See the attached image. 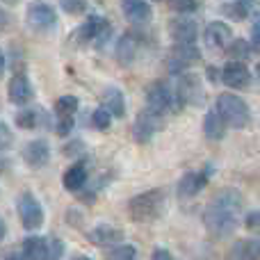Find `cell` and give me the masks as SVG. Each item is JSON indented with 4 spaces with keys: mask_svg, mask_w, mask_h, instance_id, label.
I'll use <instances>...</instances> for the list:
<instances>
[{
    "mask_svg": "<svg viewBox=\"0 0 260 260\" xmlns=\"http://www.w3.org/2000/svg\"><path fill=\"white\" fill-rule=\"evenodd\" d=\"M244 212V197L238 189H221L215 199L206 206L203 224L212 238H231L240 226Z\"/></svg>",
    "mask_w": 260,
    "mask_h": 260,
    "instance_id": "1",
    "label": "cell"
},
{
    "mask_svg": "<svg viewBox=\"0 0 260 260\" xmlns=\"http://www.w3.org/2000/svg\"><path fill=\"white\" fill-rule=\"evenodd\" d=\"M165 192L162 189H148V192H142L137 197H133L128 201V215L133 221H139V224H146V221H155L157 217L165 210Z\"/></svg>",
    "mask_w": 260,
    "mask_h": 260,
    "instance_id": "2",
    "label": "cell"
},
{
    "mask_svg": "<svg viewBox=\"0 0 260 260\" xmlns=\"http://www.w3.org/2000/svg\"><path fill=\"white\" fill-rule=\"evenodd\" d=\"M215 108L231 128H244V126H249V121H251L249 105L244 103L242 99H238L235 94H219L217 96Z\"/></svg>",
    "mask_w": 260,
    "mask_h": 260,
    "instance_id": "3",
    "label": "cell"
},
{
    "mask_svg": "<svg viewBox=\"0 0 260 260\" xmlns=\"http://www.w3.org/2000/svg\"><path fill=\"white\" fill-rule=\"evenodd\" d=\"M146 105L151 110H155V112L167 114V112H178L185 103L180 101L178 91L174 94V91H171V87L167 85V82L157 80V82H153V85L146 89Z\"/></svg>",
    "mask_w": 260,
    "mask_h": 260,
    "instance_id": "4",
    "label": "cell"
},
{
    "mask_svg": "<svg viewBox=\"0 0 260 260\" xmlns=\"http://www.w3.org/2000/svg\"><path fill=\"white\" fill-rule=\"evenodd\" d=\"M25 23L37 32H50L57 27V12L44 0H32L25 9Z\"/></svg>",
    "mask_w": 260,
    "mask_h": 260,
    "instance_id": "5",
    "label": "cell"
},
{
    "mask_svg": "<svg viewBox=\"0 0 260 260\" xmlns=\"http://www.w3.org/2000/svg\"><path fill=\"white\" fill-rule=\"evenodd\" d=\"M110 35H112V25L108 23V18L99 16V14H91L76 32L78 41H82V44H96V46H103L110 39Z\"/></svg>",
    "mask_w": 260,
    "mask_h": 260,
    "instance_id": "6",
    "label": "cell"
},
{
    "mask_svg": "<svg viewBox=\"0 0 260 260\" xmlns=\"http://www.w3.org/2000/svg\"><path fill=\"white\" fill-rule=\"evenodd\" d=\"M162 117L165 114L155 112V110H151L146 105V110H142V112L137 114V119H135L133 123V137L137 144H148L153 139V135L157 133L162 126H165V121H162Z\"/></svg>",
    "mask_w": 260,
    "mask_h": 260,
    "instance_id": "7",
    "label": "cell"
},
{
    "mask_svg": "<svg viewBox=\"0 0 260 260\" xmlns=\"http://www.w3.org/2000/svg\"><path fill=\"white\" fill-rule=\"evenodd\" d=\"M201 59V50L194 46V41L189 44H174V48L169 50V57H167V67L171 73H183L187 67H192L194 62Z\"/></svg>",
    "mask_w": 260,
    "mask_h": 260,
    "instance_id": "8",
    "label": "cell"
},
{
    "mask_svg": "<svg viewBox=\"0 0 260 260\" xmlns=\"http://www.w3.org/2000/svg\"><path fill=\"white\" fill-rule=\"evenodd\" d=\"M16 208H18V217H21L23 229L35 231L44 224V208H41V203L35 199V194H30V192L21 194Z\"/></svg>",
    "mask_w": 260,
    "mask_h": 260,
    "instance_id": "9",
    "label": "cell"
},
{
    "mask_svg": "<svg viewBox=\"0 0 260 260\" xmlns=\"http://www.w3.org/2000/svg\"><path fill=\"white\" fill-rule=\"evenodd\" d=\"M176 91H178L180 101L185 105H201L203 103V85L201 78L194 73H178V82H176Z\"/></svg>",
    "mask_w": 260,
    "mask_h": 260,
    "instance_id": "10",
    "label": "cell"
},
{
    "mask_svg": "<svg viewBox=\"0 0 260 260\" xmlns=\"http://www.w3.org/2000/svg\"><path fill=\"white\" fill-rule=\"evenodd\" d=\"M212 176V165H206L201 171H187L183 178L178 180V197L180 199H192L208 185Z\"/></svg>",
    "mask_w": 260,
    "mask_h": 260,
    "instance_id": "11",
    "label": "cell"
},
{
    "mask_svg": "<svg viewBox=\"0 0 260 260\" xmlns=\"http://www.w3.org/2000/svg\"><path fill=\"white\" fill-rule=\"evenodd\" d=\"M221 82L231 89H247L251 85V71L242 59H231L224 69H221Z\"/></svg>",
    "mask_w": 260,
    "mask_h": 260,
    "instance_id": "12",
    "label": "cell"
},
{
    "mask_svg": "<svg viewBox=\"0 0 260 260\" xmlns=\"http://www.w3.org/2000/svg\"><path fill=\"white\" fill-rule=\"evenodd\" d=\"M203 39H206V44L210 46L212 50H226L231 46V41H233V32H231V27L226 25V23L212 21L206 25Z\"/></svg>",
    "mask_w": 260,
    "mask_h": 260,
    "instance_id": "13",
    "label": "cell"
},
{
    "mask_svg": "<svg viewBox=\"0 0 260 260\" xmlns=\"http://www.w3.org/2000/svg\"><path fill=\"white\" fill-rule=\"evenodd\" d=\"M23 160H25L27 167L32 169H39V167H46L50 160V146L46 139H32L23 146Z\"/></svg>",
    "mask_w": 260,
    "mask_h": 260,
    "instance_id": "14",
    "label": "cell"
},
{
    "mask_svg": "<svg viewBox=\"0 0 260 260\" xmlns=\"http://www.w3.org/2000/svg\"><path fill=\"white\" fill-rule=\"evenodd\" d=\"M87 240H89L94 247H117V244L123 242V231L117 229V226H110V224H101L96 226L94 231L87 233Z\"/></svg>",
    "mask_w": 260,
    "mask_h": 260,
    "instance_id": "15",
    "label": "cell"
},
{
    "mask_svg": "<svg viewBox=\"0 0 260 260\" xmlns=\"http://www.w3.org/2000/svg\"><path fill=\"white\" fill-rule=\"evenodd\" d=\"M121 12L133 25H146L153 18V9L146 0H121Z\"/></svg>",
    "mask_w": 260,
    "mask_h": 260,
    "instance_id": "16",
    "label": "cell"
},
{
    "mask_svg": "<svg viewBox=\"0 0 260 260\" xmlns=\"http://www.w3.org/2000/svg\"><path fill=\"white\" fill-rule=\"evenodd\" d=\"M9 101L14 105H27L35 96V89H32L30 80H27L25 73H14V78L9 80Z\"/></svg>",
    "mask_w": 260,
    "mask_h": 260,
    "instance_id": "17",
    "label": "cell"
},
{
    "mask_svg": "<svg viewBox=\"0 0 260 260\" xmlns=\"http://www.w3.org/2000/svg\"><path fill=\"white\" fill-rule=\"evenodd\" d=\"M169 35L174 39V44H189L197 41V23L192 18H174L169 23Z\"/></svg>",
    "mask_w": 260,
    "mask_h": 260,
    "instance_id": "18",
    "label": "cell"
},
{
    "mask_svg": "<svg viewBox=\"0 0 260 260\" xmlns=\"http://www.w3.org/2000/svg\"><path fill=\"white\" fill-rule=\"evenodd\" d=\"M87 180H89V171H87L85 162L71 165L62 176V185L69 189V192H80V189H85Z\"/></svg>",
    "mask_w": 260,
    "mask_h": 260,
    "instance_id": "19",
    "label": "cell"
},
{
    "mask_svg": "<svg viewBox=\"0 0 260 260\" xmlns=\"http://www.w3.org/2000/svg\"><path fill=\"white\" fill-rule=\"evenodd\" d=\"M21 258L23 260H48V238L30 235L21 244Z\"/></svg>",
    "mask_w": 260,
    "mask_h": 260,
    "instance_id": "20",
    "label": "cell"
},
{
    "mask_svg": "<svg viewBox=\"0 0 260 260\" xmlns=\"http://www.w3.org/2000/svg\"><path fill=\"white\" fill-rule=\"evenodd\" d=\"M226 126H229V123H226L224 117L217 112V108L210 110V112L203 117V133H206V137L212 139V142H219V139H224Z\"/></svg>",
    "mask_w": 260,
    "mask_h": 260,
    "instance_id": "21",
    "label": "cell"
},
{
    "mask_svg": "<svg viewBox=\"0 0 260 260\" xmlns=\"http://www.w3.org/2000/svg\"><path fill=\"white\" fill-rule=\"evenodd\" d=\"M103 103L114 114V119H121L126 114V99H123V91L119 87H108L103 91Z\"/></svg>",
    "mask_w": 260,
    "mask_h": 260,
    "instance_id": "22",
    "label": "cell"
},
{
    "mask_svg": "<svg viewBox=\"0 0 260 260\" xmlns=\"http://www.w3.org/2000/svg\"><path fill=\"white\" fill-rule=\"evenodd\" d=\"M137 48H139V41L135 39L133 35H123L121 39L117 41V48H114V55L121 64H130L135 57H137Z\"/></svg>",
    "mask_w": 260,
    "mask_h": 260,
    "instance_id": "23",
    "label": "cell"
},
{
    "mask_svg": "<svg viewBox=\"0 0 260 260\" xmlns=\"http://www.w3.org/2000/svg\"><path fill=\"white\" fill-rule=\"evenodd\" d=\"M231 258H260V238L253 240H238L229 251Z\"/></svg>",
    "mask_w": 260,
    "mask_h": 260,
    "instance_id": "24",
    "label": "cell"
},
{
    "mask_svg": "<svg viewBox=\"0 0 260 260\" xmlns=\"http://www.w3.org/2000/svg\"><path fill=\"white\" fill-rule=\"evenodd\" d=\"M44 121H46L44 112H41V110H35V108L21 110V112L16 114V126L23 128V130H35V128H39Z\"/></svg>",
    "mask_w": 260,
    "mask_h": 260,
    "instance_id": "25",
    "label": "cell"
},
{
    "mask_svg": "<svg viewBox=\"0 0 260 260\" xmlns=\"http://www.w3.org/2000/svg\"><path fill=\"white\" fill-rule=\"evenodd\" d=\"M251 0H238V3H226L221 5V12H224V16H229L231 21H244V18L249 16V12H251Z\"/></svg>",
    "mask_w": 260,
    "mask_h": 260,
    "instance_id": "26",
    "label": "cell"
},
{
    "mask_svg": "<svg viewBox=\"0 0 260 260\" xmlns=\"http://www.w3.org/2000/svg\"><path fill=\"white\" fill-rule=\"evenodd\" d=\"M78 108H80V101H78V96H59L57 101H55V114L57 117H73V114L78 112Z\"/></svg>",
    "mask_w": 260,
    "mask_h": 260,
    "instance_id": "27",
    "label": "cell"
},
{
    "mask_svg": "<svg viewBox=\"0 0 260 260\" xmlns=\"http://www.w3.org/2000/svg\"><path fill=\"white\" fill-rule=\"evenodd\" d=\"M112 117L114 114L103 105V108H96L94 112H91L89 121H91V126H94L96 130H108L110 126H112Z\"/></svg>",
    "mask_w": 260,
    "mask_h": 260,
    "instance_id": "28",
    "label": "cell"
},
{
    "mask_svg": "<svg viewBox=\"0 0 260 260\" xmlns=\"http://www.w3.org/2000/svg\"><path fill=\"white\" fill-rule=\"evenodd\" d=\"M251 48H253V46L247 44L244 39H233V41H231V46L226 48V53H229L231 59H242V62H244V59L249 57V53H251Z\"/></svg>",
    "mask_w": 260,
    "mask_h": 260,
    "instance_id": "29",
    "label": "cell"
},
{
    "mask_svg": "<svg viewBox=\"0 0 260 260\" xmlns=\"http://www.w3.org/2000/svg\"><path fill=\"white\" fill-rule=\"evenodd\" d=\"M108 258H112V260H133V258H137V251H135L133 244H117V247H112L108 251Z\"/></svg>",
    "mask_w": 260,
    "mask_h": 260,
    "instance_id": "30",
    "label": "cell"
},
{
    "mask_svg": "<svg viewBox=\"0 0 260 260\" xmlns=\"http://www.w3.org/2000/svg\"><path fill=\"white\" fill-rule=\"evenodd\" d=\"M59 7L67 14H71V16H78V14H82L87 9V0H59Z\"/></svg>",
    "mask_w": 260,
    "mask_h": 260,
    "instance_id": "31",
    "label": "cell"
},
{
    "mask_svg": "<svg viewBox=\"0 0 260 260\" xmlns=\"http://www.w3.org/2000/svg\"><path fill=\"white\" fill-rule=\"evenodd\" d=\"M169 7L174 12H180V14H187V12H194L199 7L197 0H169Z\"/></svg>",
    "mask_w": 260,
    "mask_h": 260,
    "instance_id": "32",
    "label": "cell"
},
{
    "mask_svg": "<svg viewBox=\"0 0 260 260\" xmlns=\"http://www.w3.org/2000/svg\"><path fill=\"white\" fill-rule=\"evenodd\" d=\"M64 256V242L59 238H48V260H57Z\"/></svg>",
    "mask_w": 260,
    "mask_h": 260,
    "instance_id": "33",
    "label": "cell"
},
{
    "mask_svg": "<svg viewBox=\"0 0 260 260\" xmlns=\"http://www.w3.org/2000/svg\"><path fill=\"white\" fill-rule=\"evenodd\" d=\"M59 121H57V126H55V130H57L59 135H71V128H73V117H57Z\"/></svg>",
    "mask_w": 260,
    "mask_h": 260,
    "instance_id": "34",
    "label": "cell"
},
{
    "mask_svg": "<svg viewBox=\"0 0 260 260\" xmlns=\"http://www.w3.org/2000/svg\"><path fill=\"white\" fill-rule=\"evenodd\" d=\"M244 226H247L249 231H260V208L244 217Z\"/></svg>",
    "mask_w": 260,
    "mask_h": 260,
    "instance_id": "35",
    "label": "cell"
},
{
    "mask_svg": "<svg viewBox=\"0 0 260 260\" xmlns=\"http://www.w3.org/2000/svg\"><path fill=\"white\" fill-rule=\"evenodd\" d=\"M64 153H67V155H80V153H85V144L76 139V142H71V144L64 146Z\"/></svg>",
    "mask_w": 260,
    "mask_h": 260,
    "instance_id": "36",
    "label": "cell"
},
{
    "mask_svg": "<svg viewBox=\"0 0 260 260\" xmlns=\"http://www.w3.org/2000/svg\"><path fill=\"white\" fill-rule=\"evenodd\" d=\"M251 46L256 50H260V18L253 21V27H251Z\"/></svg>",
    "mask_w": 260,
    "mask_h": 260,
    "instance_id": "37",
    "label": "cell"
},
{
    "mask_svg": "<svg viewBox=\"0 0 260 260\" xmlns=\"http://www.w3.org/2000/svg\"><path fill=\"white\" fill-rule=\"evenodd\" d=\"M0 133H3V135H0V137H3V146H0V148H3V153H5L9 148V142H12V133H9L7 123H3V126H0Z\"/></svg>",
    "mask_w": 260,
    "mask_h": 260,
    "instance_id": "38",
    "label": "cell"
},
{
    "mask_svg": "<svg viewBox=\"0 0 260 260\" xmlns=\"http://www.w3.org/2000/svg\"><path fill=\"white\" fill-rule=\"evenodd\" d=\"M151 258L153 260H171V258H174V253L167 251V249H155V251L151 253Z\"/></svg>",
    "mask_w": 260,
    "mask_h": 260,
    "instance_id": "39",
    "label": "cell"
},
{
    "mask_svg": "<svg viewBox=\"0 0 260 260\" xmlns=\"http://www.w3.org/2000/svg\"><path fill=\"white\" fill-rule=\"evenodd\" d=\"M208 76L210 82H221V71H215V67H208Z\"/></svg>",
    "mask_w": 260,
    "mask_h": 260,
    "instance_id": "40",
    "label": "cell"
},
{
    "mask_svg": "<svg viewBox=\"0 0 260 260\" xmlns=\"http://www.w3.org/2000/svg\"><path fill=\"white\" fill-rule=\"evenodd\" d=\"M5 3H16V0H5Z\"/></svg>",
    "mask_w": 260,
    "mask_h": 260,
    "instance_id": "41",
    "label": "cell"
},
{
    "mask_svg": "<svg viewBox=\"0 0 260 260\" xmlns=\"http://www.w3.org/2000/svg\"><path fill=\"white\" fill-rule=\"evenodd\" d=\"M258 78H260V67H258Z\"/></svg>",
    "mask_w": 260,
    "mask_h": 260,
    "instance_id": "42",
    "label": "cell"
}]
</instances>
